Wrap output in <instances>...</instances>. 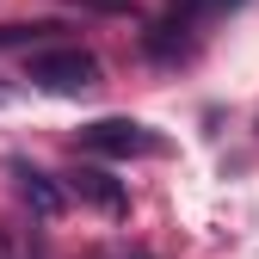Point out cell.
I'll use <instances>...</instances> for the list:
<instances>
[{"mask_svg":"<svg viewBox=\"0 0 259 259\" xmlns=\"http://www.w3.org/2000/svg\"><path fill=\"white\" fill-rule=\"evenodd\" d=\"M222 7H229V0H185V7H173L167 19L148 31V56H173L185 31H198V25H204L210 13H222Z\"/></svg>","mask_w":259,"mask_h":259,"instance_id":"3","label":"cell"},{"mask_svg":"<svg viewBox=\"0 0 259 259\" xmlns=\"http://www.w3.org/2000/svg\"><path fill=\"white\" fill-rule=\"evenodd\" d=\"M13 173H19V191H25V204L37 210V216H56V210H62V191L50 185V173H37V167H25V160H19Z\"/></svg>","mask_w":259,"mask_h":259,"instance_id":"5","label":"cell"},{"mask_svg":"<svg viewBox=\"0 0 259 259\" xmlns=\"http://www.w3.org/2000/svg\"><path fill=\"white\" fill-rule=\"evenodd\" d=\"M74 7H99V13H123L130 0H74Z\"/></svg>","mask_w":259,"mask_h":259,"instance_id":"7","label":"cell"},{"mask_svg":"<svg viewBox=\"0 0 259 259\" xmlns=\"http://www.w3.org/2000/svg\"><path fill=\"white\" fill-rule=\"evenodd\" d=\"M50 25H0V44H31V37H44Z\"/></svg>","mask_w":259,"mask_h":259,"instance_id":"6","label":"cell"},{"mask_svg":"<svg viewBox=\"0 0 259 259\" xmlns=\"http://www.w3.org/2000/svg\"><path fill=\"white\" fill-rule=\"evenodd\" d=\"M68 191H74V198H87V204H99V210H111V216H123V210H130L123 185H117L105 167H80V173L68 179Z\"/></svg>","mask_w":259,"mask_h":259,"instance_id":"4","label":"cell"},{"mask_svg":"<svg viewBox=\"0 0 259 259\" xmlns=\"http://www.w3.org/2000/svg\"><path fill=\"white\" fill-rule=\"evenodd\" d=\"M80 148L105 154V160H148V154H160L167 142H160L148 123H136V117H99V123L80 130Z\"/></svg>","mask_w":259,"mask_h":259,"instance_id":"2","label":"cell"},{"mask_svg":"<svg viewBox=\"0 0 259 259\" xmlns=\"http://www.w3.org/2000/svg\"><path fill=\"white\" fill-rule=\"evenodd\" d=\"M31 87L62 93V99L93 93V87H99V56L80 50V44H68V50H37V56H31Z\"/></svg>","mask_w":259,"mask_h":259,"instance_id":"1","label":"cell"},{"mask_svg":"<svg viewBox=\"0 0 259 259\" xmlns=\"http://www.w3.org/2000/svg\"><path fill=\"white\" fill-rule=\"evenodd\" d=\"M0 259H7V247H0Z\"/></svg>","mask_w":259,"mask_h":259,"instance_id":"8","label":"cell"}]
</instances>
